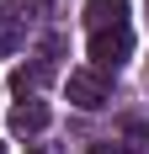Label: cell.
I'll return each instance as SVG.
<instances>
[{
    "label": "cell",
    "instance_id": "5",
    "mask_svg": "<svg viewBox=\"0 0 149 154\" xmlns=\"http://www.w3.org/2000/svg\"><path fill=\"white\" fill-rule=\"evenodd\" d=\"M128 21V0H85V27L101 32V27H122Z\"/></svg>",
    "mask_w": 149,
    "mask_h": 154
},
{
    "label": "cell",
    "instance_id": "6",
    "mask_svg": "<svg viewBox=\"0 0 149 154\" xmlns=\"http://www.w3.org/2000/svg\"><path fill=\"white\" fill-rule=\"evenodd\" d=\"M21 43H27V21L11 16V11H0V59H11Z\"/></svg>",
    "mask_w": 149,
    "mask_h": 154
},
{
    "label": "cell",
    "instance_id": "1",
    "mask_svg": "<svg viewBox=\"0 0 149 154\" xmlns=\"http://www.w3.org/2000/svg\"><path fill=\"white\" fill-rule=\"evenodd\" d=\"M128 53H133V27L122 21V27H101L90 32V69H122L128 64Z\"/></svg>",
    "mask_w": 149,
    "mask_h": 154
},
{
    "label": "cell",
    "instance_id": "10",
    "mask_svg": "<svg viewBox=\"0 0 149 154\" xmlns=\"http://www.w3.org/2000/svg\"><path fill=\"white\" fill-rule=\"evenodd\" d=\"M27 154H59V149H53V143H32Z\"/></svg>",
    "mask_w": 149,
    "mask_h": 154
},
{
    "label": "cell",
    "instance_id": "4",
    "mask_svg": "<svg viewBox=\"0 0 149 154\" xmlns=\"http://www.w3.org/2000/svg\"><path fill=\"white\" fill-rule=\"evenodd\" d=\"M48 117H53V112H48V101L27 96V101H16V106H11V117H5V122H11V133L32 138V133H43V128H48Z\"/></svg>",
    "mask_w": 149,
    "mask_h": 154
},
{
    "label": "cell",
    "instance_id": "7",
    "mask_svg": "<svg viewBox=\"0 0 149 154\" xmlns=\"http://www.w3.org/2000/svg\"><path fill=\"white\" fill-rule=\"evenodd\" d=\"M122 154H149V122H128L122 128Z\"/></svg>",
    "mask_w": 149,
    "mask_h": 154
},
{
    "label": "cell",
    "instance_id": "3",
    "mask_svg": "<svg viewBox=\"0 0 149 154\" xmlns=\"http://www.w3.org/2000/svg\"><path fill=\"white\" fill-rule=\"evenodd\" d=\"M53 53H59V43H48L43 59H32V64H21V69H11V91H16V96H37V91L48 85V75H53Z\"/></svg>",
    "mask_w": 149,
    "mask_h": 154
},
{
    "label": "cell",
    "instance_id": "8",
    "mask_svg": "<svg viewBox=\"0 0 149 154\" xmlns=\"http://www.w3.org/2000/svg\"><path fill=\"white\" fill-rule=\"evenodd\" d=\"M48 0H5V11L11 16H21V21H37V11H43Z\"/></svg>",
    "mask_w": 149,
    "mask_h": 154
},
{
    "label": "cell",
    "instance_id": "2",
    "mask_svg": "<svg viewBox=\"0 0 149 154\" xmlns=\"http://www.w3.org/2000/svg\"><path fill=\"white\" fill-rule=\"evenodd\" d=\"M69 101H74V106H85V112H101L106 101H112L106 75H101V69H74V75H69Z\"/></svg>",
    "mask_w": 149,
    "mask_h": 154
},
{
    "label": "cell",
    "instance_id": "9",
    "mask_svg": "<svg viewBox=\"0 0 149 154\" xmlns=\"http://www.w3.org/2000/svg\"><path fill=\"white\" fill-rule=\"evenodd\" d=\"M85 154H122V143H90Z\"/></svg>",
    "mask_w": 149,
    "mask_h": 154
},
{
    "label": "cell",
    "instance_id": "11",
    "mask_svg": "<svg viewBox=\"0 0 149 154\" xmlns=\"http://www.w3.org/2000/svg\"><path fill=\"white\" fill-rule=\"evenodd\" d=\"M0 154H5V143H0Z\"/></svg>",
    "mask_w": 149,
    "mask_h": 154
}]
</instances>
